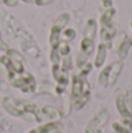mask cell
<instances>
[{"mask_svg": "<svg viewBox=\"0 0 132 133\" xmlns=\"http://www.w3.org/2000/svg\"><path fill=\"white\" fill-rule=\"evenodd\" d=\"M89 84L85 77L81 76L80 74H72L71 76V98L72 101L78 98L85 90H89Z\"/></svg>", "mask_w": 132, "mask_h": 133, "instance_id": "6da1fadb", "label": "cell"}, {"mask_svg": "<svg viewBox=\"0 0 132 133\" xmlns=\"http://www.w3.org/2000/svg\"><path fill=\"white\" fill-rule=\"evenodd\" d=\"M109 117H110V113L107 109L101 110L100 112L97 113V116L94 117L93 119L88 123V125H87V127H85V133H94L95 131L100 130L101 127L104 126L108 123Z\"/></svg>", "mask_w": 132, "mask_h": 133, "instance_id": "7a4b0ae2", "label": "cell"}, {"mask_svg": "<svg viewBox=\"0 0 132 133\" xmlns=\"http://www.w3.org/2000/svg\"><path fill=\"white\" fill-rule=\"evenodd\" d=\"M2 108L6 110V112H8L9 115L14 116V117H22V116H25V113L14 104L13 99L8 98V97H4V99H2Z\"/></svg>", "mask_w": 132, "mask_h": 133, "instance_id": "3957f363", "label": "cell"}, {"mask_svg": "<svg viewBox=\"0 0 132 133\" xmlns=\"http://www.w3.org/2000/svg\"><path fill=\"white\" fill-rule=\"evenodd\" d=\"M115 103H116L117 111L119 112V115H121L122 117L123 118H131L132 112L128 109V106H126L125 99H124V95H117Z\"/></svg>", "mask_w": 132, "mask_h": 133, "instance_id": "277c9868", "label": "cell"}, {"mask_svg": "<svg viewBox=\"0 0 132 133\" xmlns=\"http://www.w3.org/2000/svg\"><path fill=\"white\" fill-rule=\"evenodd\" d=\"M122 69H123V63L121 61H116L112 64H110V72H109V85H114L116 83L117 78H118L119 74H121Z\"/></svg>", "mask_w": 132, "mask_h": 133, "instance_id": "5b68a950", "label": "cell"}, {"mask_svg": "<svg viewBox=\"0 0 132 133\" xmlns=\"http://www.w3.org/2000/svg\"><path fill=\"white\" fill-rule=\"evenodd\" d=\"M107 46L104 43H100L97 46V53H96V57H95V68H101L105 62L107 58Z\"/></svg>", "mask_w": 132, "mask_h": 133, "instance_id": "8992f818", "label": "cell"}, {"mask_svg": "<svg viewBox=\"0 0 132 133\" xmlns=\"http://www.w3.org/2000/svg\"><path fill=\"white\" fill-rule=\"evenodd\" d=\"M56 82H57V85H56V88H55L56 94L62 95L63 92L65 91L67 85H68V83H69V74H68L67 71H62Z\"/></svg>", "mask_w": 132, "mask_h": 133, "instance_id": "52a82bcc", "label": "cell"}, {"mask_svg": "<svg viewBox=\"0 0 132 133\" xmlns=\"http://www.w3.org/2000/svg\"><path fill=\"white\" fill-rule=\"evenodd\" d=\"M94 49H95V43H94L93 39H89V37L84 36L81 41V49H80V53L84 54L85 56H90L94 53Z\"/></svg>", "mask_w": 132, "mask_h": 133, "instance_id": "ba28073f", "label": "cell"}, {"mask_svg": "<svg viewBox=\"0 0 132 133\" xmlns=\"http://www.w3.org/2000/svg\"><path fill=\"white\" fill-rule=\"evenodd\" d=\"M63 125L60 122H49L46 124H42L39 126V129L36 130L39 133H51L55 130H62Z\"/></svg>", "mask_w": 132, "mask_h": 133, "instance_id": "9c48e42d", "label": "cell"}, {"mask_svg": "<svg viewBox=\"0 0 132 133\" xmlns=\"http://www.w3.org/2000/svg\"><path fill=\"white\" fill-rule=\"evenodd\" d=\"M61 32L62 29L56 26L53 25V27L50 28V34H49V44L51 48H57L58 43H60V39H61Z\"/></svg>", "mask_w": 132, "mask_h": 133, "instance_id": "30bf717a", "label": "cell"}, {"mask_svg": "<svg viewBox=\"0 0 132 133\" xmlns=\"http://www.w3.org/2000/svg\"><path fill=\"white\" fill-rule=\"evenodd\" d=\"M42 118H48V119H58L61 117V112H58L54 106L44 105L41 109Z\"/></svg>", "mask_w": 132, "mask_h": 133, "instance_id": "8fae6325", "label": "cell"}, {"mask_svg": "<svg viewBox=\"0 0 132 133\" xmlns=\"http://www.w3.org/2000/svg\"><path fill=\"white\" fill-rule=\"evenodd\" d=\"M89 98H90V89L85 90V91H84L83 94L78 97V98L74 99V102H72V104H71L72 108H74L75 110H81V109L83 108L87 103H88Z\"/></svg>", "mask_w": 132, "mask_h": 133, "instance_id": "7c38bea8", "label": "cell"}, {"mask_svg": "<svg viewBox=\"0 0 132 133\" xmlns=\"http://www.w3.org/2000/svg\"><path fill=\"white\" fill-rule=\"evenodd\" d=\"M131 47H132V39H124L122 41V43L118 46V49H117V53H118L119 57L125 58L128 56V53Z\"/></svg>", "mask_w": 132, "mask_h": 133, "instance_id": "4fadbf2b", "label": "cell"}, {"mask_svg": "<svg viewBox=\"0 0 132 133\" xmlns=\"http://www.w3.org/2000/svg\"><path fill=\"white\" fill-rule=\"evenodd\" d=\"M96 29H97V23L94 19H89L87 21V25H85V28H84V35L85 37H89V39H93L95 37V34H96Z\"/></svg>", "mask_w": 132, "mask_h": 133, "instance_id": "5bb4252c", "label": "cell"}, {"mask_svg": "<svg viewBox=\"0 0 132 133\" xmlns=\"http://www.w3.org/2000/svg\"><path fill=\"white\" fill-rule=\"evenodd\" d=\"M109 72H110V65H108L98 75V83H100V85L102 88L109 87Z\"/></svg>", "mask_w": 132, "mask_h": 133, "instance_id": "9a60e30c", "label": "cell"}, {"mask_svg": "<svg viewBox=\"0 0 132 133\" xmlns=\"http://www.w3.org/2000/svg\"><path fill=\"white\" fill-rule=\"evenodd\" d=\"M22 76H23V78H25L26 83H27V87H28V89H29V92H34L35 90H36V81H35L34 76L29 72H26V74L23 72Z\"/></svg>", "mask_w": 132, "mask_h": 133, "instance_id": "2e32d148", "label": "cell"}, {"mask_svg": "<svg viewBox=\"0 0 132 133\" xmlns=\"http://www.w3.org/2000/svg\"><path fill=\"white\" fill-rule=\"evenodd\" d=\"M69 20H70L69 14L68 13H62L57 19H56V21L54 22V26L61 28V29H64V27L67 26V23L69 22Z\"/></svg>", "mask_w": 132, "mask_h": 133, "instance_id": "e0dca14e", "label": "cell"}, {"mask_svg": "<svg viewBox=\"0 0 132 133\" xmlns=\"http://www.w3.org/2000/svg\"><path fill=\"white\" fill-rule=\"evenodd\" d=\"M75 36H76V32H75V29H72V28H67V29H63V32H61L60 37H62L63 41L67 42V41H71V40H74Z\"/></svg>", "mask_w": 132, "mask_h": 133, "instance_id": "ac0fdd59", "label": "cell"}, {"mask_svg": "<svg viewBox=\"0 0 132 133\" xmlns=\"http://www.w3.org/2000/svg\"><path fill=\"white\" fill-rule=\"evenodd\" d=\"M57 50H58L60 56H63V57H64V56H68L70 54V47H69V44H68L67 42L62 41V42H60V43H58Z\"/></svg>", "mask_w": 132, "mask_h": 133, "instance_id": "d6986e66", "label": "cell"}, {"mask_svg": "<svg viewBox=\"0 0 132 133\" xmlns=\"http://www.w3.org/2000/svg\"><path fill=\"white\" fill-rule=\"evenodd\" d=\"M6 55L8 56L12 61H20V62H23V56L21 55L19 51L14 50V49H7Z\"/></svg>", "mask_w": 132, "mask_h": 133, "instance_id": "ffe728a7", "label": "cell"}, {"mask_svg": "<svg viewBox=\"0 0 132 133\" xmlns=\"http://www.w3.org/2000/svg\"><path fill=\"white\" fill-rule=\"evenodd\" d=\"M72 103H70V97L68 95H65L63 97V110L61 112V116H68L70 113V105Z\"/></svg>", "mask_w": 132, "mask_h": 133, "instance_id": "44dd1931", "label": "cell"}, {"mask_svg": "<svg viewBox=\"0 0 132 133\" xmlns=\"http://www.w3.org/2000/svg\"><path fill=\"white\" fill-rule=\"evenodd\" d=\"M72 68V60L71 57H70L69 55L68 56H64V57L62 58V65H61V69H62V71H69L70 69Z\"/></svg>", "mask_w": 132, "mask_h": 133, "instance_id": "7402d4cb", "label": "cell"}, {"mask_svg": "<svg viewBox=\"0 0 132 133\" xmlns=\"http://www.w3.org/2000/svg\"><path fill=\"white\" fill-rule=\"evenodd\" d=\"M49 58H50L51 64H60V54H58L57 48H51Z\"/></svg>", "mask_w": 132, "mask_h": 133, "instance_id": "603a6c76", "label": "cell"}, {"mask_svg": "<svg viewBox=\"0 0 132 133\" xmlns=\"http://www.w3.org/2000/svg\"><path fill=\"white\" fill-rule=\"evenodd\" d=\"M0 63L7 69V70H12V60L8 57L7 55H2L0 56Z\"/></svg>", "mask_w": 132, "mask_h": 133, "instance_id": "cb8c5ba5", "label": "cell"}, {"mask_svg": "<svg viewBox=\"0 0 132 133\" xmlns=\"http://www.w3.org/2000/svg\"><path fill=\"white\" fill-rule=\"evenodd\" d=\"M61 72H62V69H61L60 64H51V75H53L54 79L57 81V78L60 77Z\"/></svg>", "mask_w": 132, "mask_h": 133, "instance_id": "d4e9b609", "label": "cell"}, {"mask_svg": "<svg viewBox=\"0 0 132 133\" xmlns=\"http://www.w3.org/2000/svg\"><path fill=\"white\" fill-rule=\"evenodd\" d=\"M124 99H125V104L128 106V109L132 112V91L131 90L126 91V94L124 95Z\"/></svg>", "mask_w": 132, "mask_h": 133, "instance_id": "484cf974", "label": "cell"}, {"mask_svg": "<svg viewBox=\"0 0 132 133\" xmlns=\"http://www.w3.org/2000/svg\"><path fill=\"white\" fill-rule=\"evenodd\" d=\"M91 69H93V65H91L90 63H87L83 68L80 69V70H81V71H80V75L83 76V77H87V75H88V74L91 71Z\"/></svg>", "mask_w": 132, "mask_h": 133, "instance_id": "4316f807", "label": "cell"}, {"mask_svg": "<svg viewBox=\"0 0 132 133\" xmlns=\"http://www.w3.org/2000/svg\"><path fill=\"white\" fill-rule=\"evenodd\" d=\"M18 1L19 0H2V2H4L6 6H9V7H14L18 5Z\"/></svg>", "mask_w": 132, "mask_h": 133, "instance_id": "83f0119b", "label": "cell"}, {"mask_svg": "<svg viewBox=\"0 0 132 133\" xmlns=\"http://www.w3.org/2000/svg\"><path fill=\"white\" fill-rule=\"evenodd\" d=\"M7 49H8V46H7V44L4 42V40L1 39V34H0V50L6 51Z\"/></svg>", "mask_w": 132, "mask_h": 133, "instance_id": "f1b7e54d", "label": "cell"}, {"mask_svg": "<svg viewBox=\"0 0 132 133\" xmlns=\"http://www.w3.org/2000/svg\"><path fill=\"white\" fill-rule=\"evenodd\" d=\"M102 2L104 5V7H107V8L112 7V0H102Z\"/></svg>", "mask_w": 132, "mask_h": 133, "instance_id": "f546056e", "label": "cell"}, {"mask_svg": "<svg viewBox=\"0 0 132 133\" xmlns=\"http://www.w3.org/2000/svg\"><path fill=\"white\" fill-rule=\"evenodd\" d=\"M54 0H42V5H46V4H51Z\"/></svg>", "mask_w": 132, "mask_h": 133, "instance_id": "4dcf8cb0", "label": "cell"}, {"mask_svg": "<svg viewBox=\"0 0 132 133\" xmlns=\"http://www.w3.org/2000/svg\"><path fill=\"white\" fill-rule=\"evenodd\" d=\"M33 2H35L36 5H42V0H33Z\"/></svg>", "mask_w": 132, "mask_h": 133, "instance_id": "1f68e13d", "label": "cell"}, {"mask_svg": "<svg viewBox=\"0 0 132 133\" xmlns=\"http://www.w3.org/2000/svg\"><path fill=\"white\" fill-rule=\"evenodd\" d=\"M21 1L26 2V4H32V2H33V0H21Z\"/></svg>", "mask_w": 132, "mask_h": 133, "instance_id": "d6a6232c", "label": "cell"}, {"mask_svg": "<svg viewBox=\"0 0 132 133\" xmlns=\"http://www.w3.org/2000/svg\"><path fill=\"white\" fill-rule=\"evenodd\" d=\"M51 133H62V130H55V131H53Z\"/></svg>", "mask_w": 132, "mask_h": 133, "instance_id": "836d02e7", "label": "cell"}, {"mask_svg": "<svg viewBox=\"0 0 132 133\" xmlns=\"http://www.w3.org/2000/svg\"><path fill=\"white\" fill-rule=\"evenodd\" d=\"M29 133H37L36 130H32V131H29Z\"/></svg>", "mask_w": 132, "mask_h": 133, "instance_id": "e575fe53", "label": "cell"}, {"mask_svg": "<svg viewBox=\"0 0 132 133\" xmlns=\"http://www.w3.org/2000/svg\"><path fill=\"white\" fill-rule=\"evenodd\" d=\"M0 2H2V0H0Z\"/></svg>", "mask_w": 132, "mask_h": 133, "instance_id": "d590c367", "label": "cell"}, {"mask_svg": "<svg viewBox=\"0 0 132 133\" xmlns=\"http://www.w3.org/2000/svg\"><path fill=\"white\" fill-rule=\"evenodd\" d=\"M131 25H132V22H131Z\"/></svg>", "mask_w": 132, "mask_h": 133, "instance_id": "8d00e7d4", "label": "cell"}]
</instances>
